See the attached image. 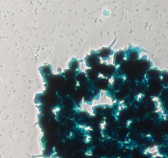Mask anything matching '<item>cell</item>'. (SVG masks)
Returning <instances> with one entry per match:
<instances>
[{"label": "cell", "mask_w": 168, "mask_h": 158, "mask_svg": "<svg viewBox=\"0 0 168 158\" xmlns=\"http://www.w3.org/2000/svg\"><path fill=\"white\" fill-rule=\"evenodd\" d=\"M124 59V55L120 53H118L116 55V57H115V62L117 64H120L121 62L123 61Z\"/></svg>", "instance_id": "1"}, {"label": "cell", "mask_w": 168, "mask_h": 158, "mask_svg": "<svg viewBox=\"0 0 168 158\" xmlns=\"http://www.w3.org/2000/svg\"><path fill=\"white\" fill-rule=\"evenodd\" d=\"M151 72H152V74H154V73H155L157 71H155V70H151ZM157 77H158V73H157V75H156L155 77H154V76H152L151 78H152V79H154V78H157Z\"/></svg>", "instance_id": "2"}]
</instances>
